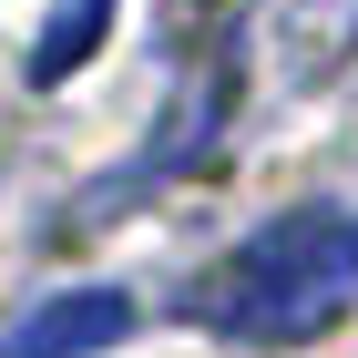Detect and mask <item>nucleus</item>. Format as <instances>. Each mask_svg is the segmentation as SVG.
I'll return each instance as SVG.
<instances>
[{"mask_svg":"<svg viewBox=\"0 0 358 358\" xmlns=\"http://www.w3.org/2000/svg\"><path fill=\"white\" fill-rule=\"evenodd\" d=\"M358 297V215L348 205H287L194 287V317L246 348H297L328 338Z\"/></svg>","mask_w":358,"mask_h":358,"instance_id":"f257e3e1","label":"nucleus"},{"mask_svg":"<svg viewBox=\"0 0 358 358\" xmlns=\"http://www.w3.org/2000/svg\"><path fill=\"white\" fill-rule=\"evenodd\" d=\"M123 328H134V297L123 287H72V297L31 307L21 328L0 338V358H103Z\"/></svg>","mask_w":358,"mask_h":358,"instance_id":"f03ea898","label":"nucleus"},{"mask_svg":"<svg viewBox=\"0 0 358 358\" xmlns=\"http://www.w3.org/2000/svg\"><path fill=\"white\" fill-rule=\"evenodd\" d=\"M113 10H123V0H52V10H41V31H31V62H21V72H31L41 92H52V83H72V72L103 52Z\"/></svg>","mask_w":358,"mask_h":358,"instance_id":"7ed1b4c3","label":"nucleus"}]
</instances>
